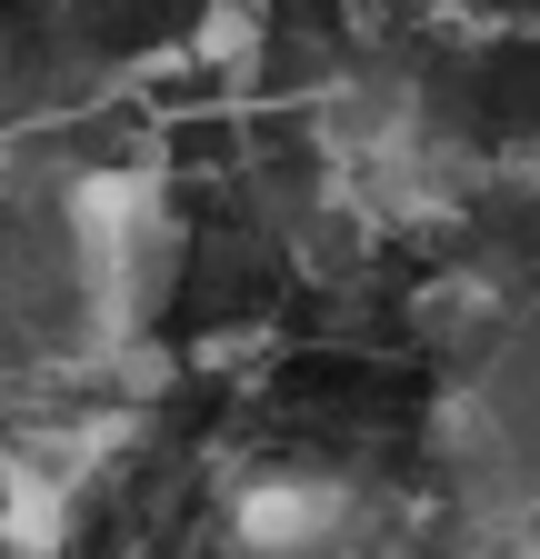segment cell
<instances>
[{
  "instance_id": "1",
  "label": "cell",
  "mask_w": 540,
  "mask_h": 559,
  "mask_svg": "<svg viewBox=\"0 0 540 559\" xmlns=\"http://www.w3.org/2000/svg\"><path fill=\"white\" fill-rule=\"evenodd\" d=\"M211 11H250V0H211Z\"/></svg>"
}]
</instances>
